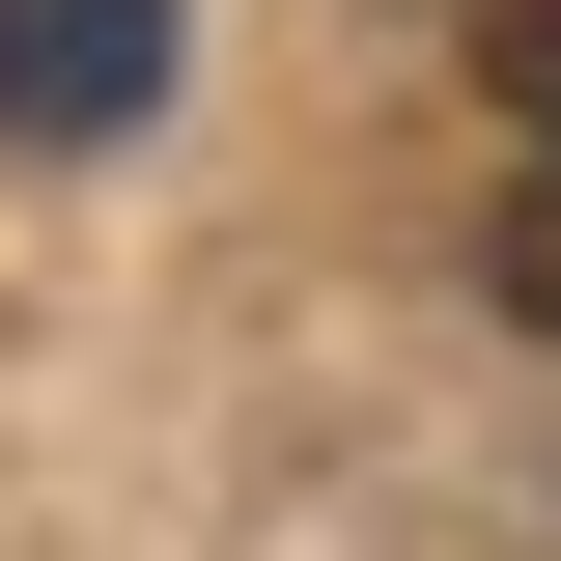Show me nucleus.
Returning <instances> with one entry per match:
<instances>
[{
  "label": "nucleus",
  "instance_id": "obj_1",
  "mask_svg": "<svg viewBox=\"0 0 561 561\" xmlns=\"http://www.w3.org/2000/svg\"><path fill=\"white\" fill-rule=\"evenodd\" d=\"M169 113V0H0V140H140Z\"/></svg>",
  "mask_w": 561,
  "mask_h": 561
},
{
  "label": "nucleus",
  "instance_id": "obj_3",
  "mask_svg": "<svg viewBox=\"0 0 561 561\" xmlns=\"http://www.w3.org/2000/svg\"><path fill=\"white\" fill-rule=\"evenodd\" d=\"M505 309H561V140H534V225H505Z\"/></svg>",
  "mask_w": 561,
  "mask_h": 561
},
{
  "label": "nucleus",
  "instance_id": "obj_2",
  "mask_svg": "<svg viewBox=\"0 0 561 561\" xmlns=\"http://www.w3.org/2000/svg\"><path fill=\"white\" fill-rule=\"evenodd\" d=\"M478 57H505V113H534V140H561V0H505Z\"/></svg>",
  "mask_w": 561,
  "mask_h": 561
}]
</instances>
